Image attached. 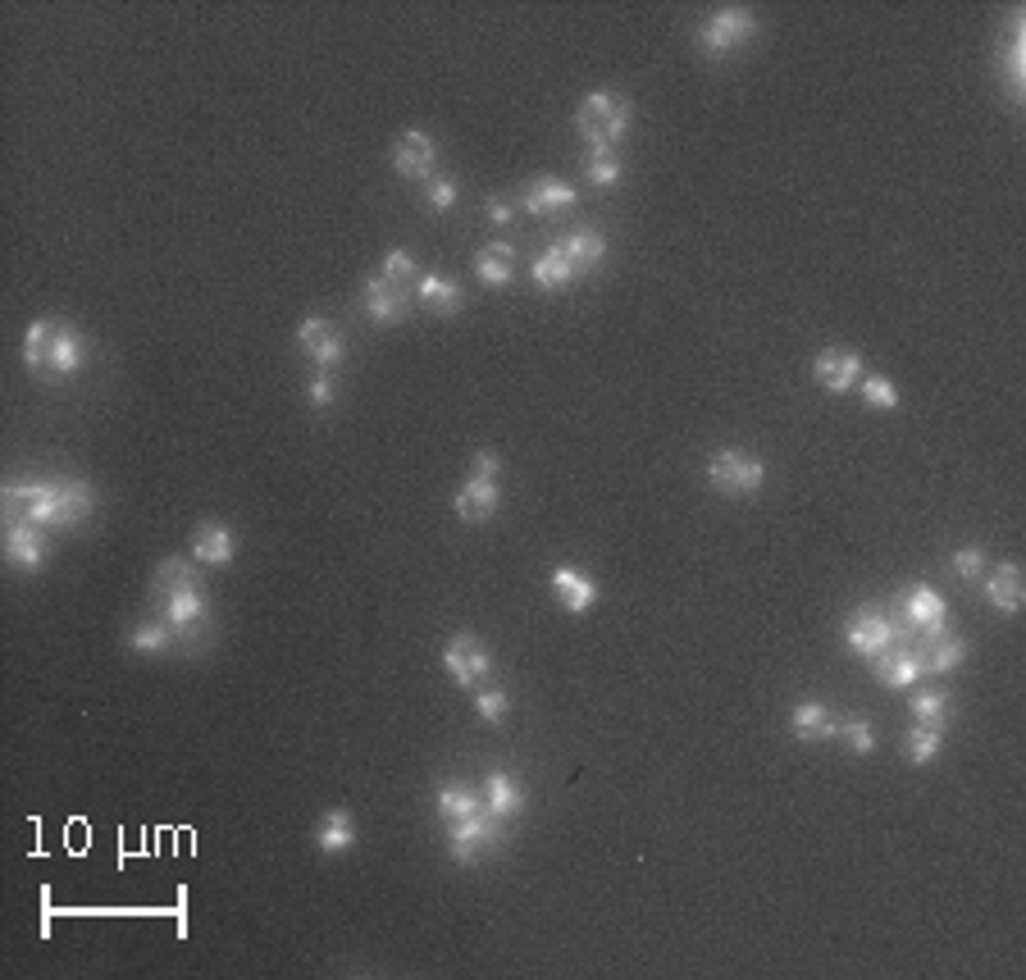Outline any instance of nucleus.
Listing matches in <instances>:
<instances>
[{
    "label": "nucleus",
    "mask_w": 1026,
    "mask_h": 980,
    "mask_svg": "<svg viewBox=\"0 0 1026 980\" xmlns=\"http://www.w3.org/2000/svg\"><path fill=\"white\" fill-rule=\"evenodd\" d=\"M156 607H160V621L174 630V638L196 634V630L205 625V616H211V602H205V588H201V584H196V588L169 593V598H160Z\"/></svg>",
    "instance_id": "6"
},
{
    "label": "nucleus",
    "mask_w": 1026,
    "mask_h": 980,
    "mask_svg": "<svg viewBox=\"0 0 1026 980\" xmlns=\"http://www.w3.org/2000/svg\"><path fill=\"white\" fill-rule=\"evenodd\" d=\"M306 393H311V402H315V406H329L333 397H338V389H333V374H329V370H320V374L311 379V389H306Z\"/></svg>",
    "instance_id": "43"
},
{
    "label": "nucleus",
    "mask_w": 1026,
    "mask_h": 980,
    "mask_svg": "<svg viewBox=\"0 0 1026 980\" xmlns=\"http://www.w3.org/2000/svg\"><path fill=\"white\" fill-rule=\"evenodd\" d=\"M443 666H448V676L461 684V689H470L475 680H484L493 670V657L484 653V643L475 634H456L448 643V653H443Z\"/></svg>",
    "instance_id": "7"
},
{
    "label": "nucleus",
    "mask_w": 1026,
    "mask_h": 980,
    "mask_svg": "<svg viewBox=\"0 0 1026 980\" xmlns=\"http://www.w3.org/2000/svg\"><path fill=\"white\" fill-rule=\"evenodd\" d=\"M908 712L917 716V726L944 730V726H949V693H944V689H917Z\"/></svg>",
    "instance_id": "32"
},
{
    "label": "nucleus",
    "mask_w": 1026,
    "mask_h": 980,
    "mask_svg": "<svg viewBox=\"0 0 1026 980\" xmlns=\"http://www.w3.org/2000/svg\"><path fill=\"white\" fill-rule=\"evenodd\" d=\"M234 529H224V525H201L196 529V538H192V557L196 561H205V565H228L234 561Z\"/></svg>",
    "instance_id": "23"
},
{
    "label": "nucleus",
    "mask_w": 1026,
    "mask_h": 980,
    "mask_svg": "<svg viewBox=\"0 0 1026 980\" xmlns=\"http://www.w3.org/2000/svg\"><path fill=\"white\" fill-rule=\"evenodd\" d=\"M849 648L858 653V657H867V661H876L890 643H894V625H890V616H881V611H858L854 621H849Z\"/></svg>",
    "instance_id": "10"
},
{
    "label": "nucleus",
    "mask_w": 1026,
    "mask_h": 980,
    "mask_svg": "<svg viewBox=\"0 0 1026 980\" xmlns=\"http://www.w3.org/2000/svg\"><path fill=\"white\" fill-rule=\"evenodd\" d=\"M557 247L571 255V265H575L580 274H584V270H594V265L603 261V255H607V238L598 234V228H575V234H566Z\"/></svg>",
    "instance_id": "25"
},
{
    "label": "nucleus",
    "mask_w": 1026,
    "mask_h": 980,
    "mask_svg": "<svg viewBox=\"0 0 1026 980\" xmlns=\"http://www.w3.org/2000/svg\"><path fill=\"white\" fill-rule=\"evenodd\" d=\"M944 616H949V607H944V598H940L935 588L917 584V588L904 593V621L917 630V638H940V634H949Z\"/></svg>",
    "instance_id": "8"
},
{
    "label": "nucleus",
    "mask_w": 1026,
    "mask_h": 980,
    "mask_svg": "<svg viewBox=\"0 0 1026 980\" xmlns=\"http://www.w3.org/2000/svg\"><path fill=\"white\" fill-rule=\"evenodd\" d=\"M484 808H489L498 821H511V816H521L525 793L506 770H489V780H484Z\"/></svg>",
    "instance_id": "18"
},
{
    "label": "nucleus",
    "mask_w": 1026,
    "mask_h": 980,
    "mask_svg": "<svg viewBox=\"0 0 1026 980\" xmlns=\"http://www.w3.org/2000/svg\"><path fill=\"white\" fill-rule=\"evenodd\" d=\"M812 379H816L826 393H849V389H858V379H862V360H858V351L831 347V351L816 356Z\"/></svg>",
    "instance_id": "9"
},
{
    "label": "nucleus",
    "mask_w": 1026,
    "mask_h": 980,
    "mask_svg": "<svg viewBox=\"0 0 1026 980\" xmlns=\"http://www.w3.org/2000/svg\"><path fill=\"white\" fill-rule=\"evenodd\" d=\"M297 347L311 356L320 370H333L343 360V338H338V328H333L329 320H306L301 333H297Z\"/></svg>",
    "instance_id": "11"
},
{
    "label": "nucleus",
    "mask_w": 1026,
    "mask_h": 980,
    "mask_svg": "<svg viewBox=\"0 0 1026 980\" xmlns=\"http://www.w3.org/2000/svg\"><path fill=\"white\" fill-rule=\"evenodd\" d=\"M475 274H479V283H489V288H506V283L516 278V251H511L506 242H489V247H479V255H475Z\"/></svg>",
    "instance_id": "20"
},
{
    "label": "nucleus",
    "mask_w": 1026,
    "mask_h": 980,
    "mask_svg": "<svg viewBox=\"0 0 1026 980\" xmlns=\"http://www.w3.org/2000/svg\"><path fill=\"white\" fill-rule=\"evenodd\" d=\"M128 648H133V653H169L174 648V630L160 621H151V625H138L133 634H128Z\"/></svg>",
    "instance_id": "35"
},
{
    "label": "nucleus",
    "mask_w": 1026,
    "mask_h": 980,
    "mask_svg": "<svg viewBox=\"0 0 1026 980\" xmlns=\"http://www.w3.org/2000/svg\"><path fill=\"white\" fill-rule=\"evenodd\" d=\"M839 743H849L858 757H867L871 753V726H867V720H844V726H839Z\"/></svg>",
    "instance_id": "39"
},
{
    "label": "nucleus",
    "mask_w": 1026,
    "mask_h": 980,
    "mask_svg": "<svg viewBox=\"0 0 1026 980\" xmlns=\"http://www.w3.org/2000/svg\"><path fill=\"white\" fill-rule=\"evenodd\" d=\"M584 174H588V183L594 188H616L625 178V165L616 151H603V156H584Z\"/></svg>",
    "instance_id": "34"
},
{
    "label": "nucleus",
    "mask_w": 1026,
    "mask_h": 980,
    "mask_svg": "<svg viewBox=\"0 0 1026 980\" xmlns=\"http://www.w3.org/2000/svg\"><path fill=\"white\" fill-rule=\"evenodd\" d=\"M912 653L921 657V666H927V670H935V676H949V670H958V666H963L967 643H963V638H954V634H940V638H917V648H912Z\"/></svg>",
    "instance_id": "17"
},
{
    "label": "nucleus",
    "mask_w": 1026,
    "mask_h": 980,
    "mask_svg": "<svg viewBox=\"0 0 1026 980\" xmlns=\"http://www.w3.org/2000/svg\"><path fill=\"white\" fill-rule=\"evenodd\" d=\"M986 598L1004 611V616H1013L1017 607H1022V575H1017V565L1013 561H1004L999 571L986 579Z\"/></svg>",
    "instance_id": "28"
},
{
    "label": "nucleus",
    "mask_w": 1026,
    "mask_h": 980,
    "mask_svg": "<svg viewBox=\"0 0 1026 980\" xmlns=\"http://www.w3.org/2000/svg\"><path fill=\"white\" fill-rule=\"evenodd\" d=\"M794 734H799L803 743H835L839 739V720H831V712L821 707V703H799L794 707Z\"/></svg>",
    "instance_id": "19"
},
{
    "label": "nucleus",
    "mask_w": 1026,
    "mask_h": 980,
    "mask_svg": "<svg viewBox=\"0 0 1026 980\" xmlns=\"http://www.w3.org/2000/svg\"><path fill=\"white\" fill-rule=\"evenodd\" d=\"M858 389H862V402H867V406H881V410H894V406H899V393H894V383H890V379H881V374L858 379Z\"/></svg>",
    "instance_id": "36"
},
{
    "label": "nucleus",
    "mask_w": 1026,
    "mask_h": 980,
    "mask_svg": "<svg viewBox=\"0 0 1026 980\" xmlns=\"http://www.w3.org/2000/svg\"><path fill=\"white\" fill-rule=\"evenodd\" d=\"M429 205H433V211H452V205H456V183H452V178H433V183H429Z\"/></svg>",
    "instance_id": "41"
},
{
    "label": "nucleus",
    "mask_w": 1026,
    "mask_h": 980,
    "mask_svg": "<svg viewBox=\"0 0 1026 980\" xmlns=\"http://www.w3.org/2000/svg\"><path fill=\"white\" fill-rule=\"evenodd\" d=\"M575 123H580V133H584L588 156H603V151H616V142H625V133H630V106H625V100H616V96H607V92H594L580 106Z\"/></svg>",
    "instance_id": "2"
},
{
    "label": "nucleus",
    "mask_w": 1026,
    "mask_h": 980,
    "mask_svg": "<svg viewBox=\"0 0 1026 980\" xmlns=\"http://www.w3.org/2000/svg\"><path fill=\"white\" fill-rule=\"evenodd\" d=\"M498 470H502V466H498V456H493V452H475V461H470V479H489V483H493V479H498Z\"/></svg>",
    "instance_id": "44"
},
{
    "label": "nucleus",
    "mask_w": 1026,
    "mask_h": 980,
    "mask_svg": "<svg viewBox=\"0 0 1026 980\" xmlns=\"http://www.w3.org/2000/svg\"><path fill=\"white\" fill-rule=\"evenodd\" d=\"M366 306H370V320L393 324L406 311V292L397 288V283H389V278H370L366 283Z\"/></svg>",
    "instance_id": "24"
},
{
    "label": "nucleus",
    "mask_w": 1026,
    "mask_h": 980,
    "mask_svg": "<svg viewBox=\"0 0 1026 980\" xmlns=\"http://www.w3.org/2000/svg\"><path fill=\"white\" fill-rule=\"evenodd\" d=\"M475 712L489 720V726H498V720L506 716V693L502 689H479L475 693Z\"/></svg>",
    "instance_id": "38"
},
{
    "label": "nucleus",
    "mask_w": 1026,
    "mask_h": 980,
    "mask_svg": "<svg viewBox=\"0 0 1026 980\" xmlns=\"http://www.w3.org/2000/svg\"><path fill=\"white\" fill-rule=\"evenodd\" d=\"M707 479L716 493H730V498H749L762 488L766 470H762V461L749 456V452H716L707 461Z\"/></svg>",
    "instance_id": "4"
},
{
    "label": "nucleus",
    "mask_w": 1026,
    "mask_h": 980,
    "mask_svg": "<svg viewBox=\"0 0 1026 980\" xmlns=\"http://www.w3.org/2000/svg\"><path fill=\"white\" fill-rule=\"evenodd\" d=\"M981 565H986L981 548H963V552L954 557V571H958L963 579H977V575H981Z\"/></svg>",
    "instance_id": "42"
},
{
    "label": "nucleus",
    "mask_w": 1026,
    "mask_h": 980,
    "mask_svg": "<svg viewBox=\"0 0 1026 980\" xmlns=\"http://www.w3.org/2000/svg\"><path fill=\"white\" fill-rule=\"evenodd\" d=\"M433 160H439V146H433V138H425V133H406L393 146V169L402 178H429Z\"/></svg>",
    "instance_id": "14"
},
{
    "label": "nucleus",
    "mask_w": 1026,
    "mask_h": 980,
    "mask_svg": "<svg viewBox=\"0 0 1026 980\" xmlns=\"http://www.w3.org/2000/svg\"><path fill=\"white\" fill-rule=\"evenodd\" d=\"M921 676H927V666H921V657L912 648H904V643H890L876 657V680L890 689H912Z\"/></svg>",
    "instance_id": "12"
},
{
    "label": "nucleus",
    "mask_w": 1026,
    "mask_h": 980,
    "mask_svg": "<svg viewBox=\"0 0 1026 980\" xmlns=\"http://www.w3.org/2000/svg\"><path fill=\"white\" fill-rule=\"evenodd\" d=\"M5 557L19 565V571H41L46 561V538L33 521H14L5 525Z\"/></svg>",
    "instance_id": "13"
},
{
    "label": "nucleus",
    "mask_w": 1026,
    "mask_h": 980,
    "mask_svg": "<svg viewBox=\"0 0 1026 980\" xmlns=\"http://www.w3.org/2000/svg\"><path fill=\"white\" fill-rule=\"evenodd\" d=\"M410 274H416V261H410L406 251H389V261H383V278H389V283H406Z\"/></svg>",
    "instance_id": "40"
},
{
    "label": "nucleus",
    "mask_w": 1026,
    "mask_h": 980,
    "mask_svg": "<svg viewBox=\"0 0 1026 980\" xmlns=\"http://www.w3.org/2000/svg\"><path fill=\"white\" fill-rule=\"evenodd\" d=\"M521 205L529 215H561V211H571L575 205V188L561 183V178H538V183L521 196Z\"/></svg>",
    "instance_id": "16"
},
{
    "label": "nucleus",
    "mask_w": 1026,
    "mask_h": 980,
    "mask_svg": "<svg viewBox=\"0 0 1026 980\" xmlns=\"http://www.w3.org/2000/svg\"><path fill=\"white\" fill-rule=\"evenodd\" d=\"M940 739H944V730H931V726H912V730L904 734V757H908L912 766H927V762H935V753H940Z\"/></svg>",
    "instance_id": "33"
},
{
    "label": "nucleus",
    "mask_w": 1026,
    "mask_h": 980,
    "mask_svg": "<svg viewBox=\"0 0 1026 980\" xmlns=\"http://www.w3.org/2000/svg\"><path fill=\"white\" fill-rule=\"evenodd\" d=\"M46 343H50V324H46V320L28 324V343H23V366H28L33 374L46 366Z\"/></svg>",
    "instance_id": "37"
},
{
    "label": "nucleus",
    "mask_w": 1026,
    "mask_h": 980,
    "mask_svg": "<svg viewBox=\"0 0 1026 980\" xmlns=\"http://www.w3.org/2000/svg\"><path fill=\"white\" fill-rule=\"evenodd\" d=\"M433 808H439V816H443V821H466V816L484 812L479 793H475L470 785H443V789H439V798H433Z\"/></svg>",
    "instance_id": "30"
},
{
    "label": "nucleus",
    "mask_w": 1026,
    "mask_h": 980,
    "mask_svg": "<svg viewBox=\"0 0 1026 980\" xmlns=\"http://www.w3.org/2000/svg\"><path fill=\"white\" fill-rule=\"evenodd\" d=\"M5 502L23 506V521H33L41 529L50 525H79L92 515L96 498L87 483H73V479H56V483H10L5 488Z\"/></svg>",
    "instance_id": "1"
},
{
    "label": "nucleus",
    "mask_w": 1026,
    "mask_h": 980,
    "mask_svg": "<svg viewBox=\"0 0 1026 980\" xmlns=\"http://www.w3.org/2000/svg\"><path fill=\"white\" fill-rule=\"evenodd\" d=\"M575 274H580V270L571 265V255L561 251V247L544 251V255H538V261H534V283H538V288H548V292L571 288V283H575Z\"/></svg>",
    "instance_id": "26"
},
{
    "label": "nucleus",
    "mask_w": 1026,
    "mask_h": 980,
    "mask_svg": "<svg viewBox=\"0 0 1026 980\" xmlns=\"http://www.w3.org/2000/svg\"><path fill=\"white\" fill-rule=\"evenodd\" d=\"M315 844L324 848L329 858H338V853H347V848H356L351 812H329V816L320 821V830H315Z\"/></svg>",
    "instance_id": "29"
},
{
    "label": "nucleus",
    "mask_w": 1026,
    "mask_h": 980,
    "mask_svg": "<svg viewBox=\"0 0 1026 980\" xmlns=\"http://www.w3.org/2000/svg\"><path fill=\"white\" fill-rule=\"evenodd\" d=\"M489 219L502 228V224H511V219H516V211H511L506 201H489Z\"/></svg>",
    "instance_id": "45"
},
{
    "label": "nucleus",
    "mask_w": 1026,
    "mask_h": 980,
    "mask_svg": "<svg viewBox=\"0 0 1026 980\" xmlns=\"http://www.w3.org/2000/svg\"><path fill=\"white\" fill-rule=\"evenodd\" d=\"M201 584V575H196V565H188L183 557H165L160 565H156V579H151V598H169V593H178V588H196Z\"/></svg>",
    "instance_id": "27"
},
{
    "label": "nucleus",
    "mask_w": 1026,
    "mask_h": 980,
    "mask_svg": "<svg viewBox=\"0 0 1026 980\" xmlns=\"http://www.w3.org/2000/svg\"><path fill=\"white\" fill-rule=\"evenodd\" d=\"M493 511H498V483H489V479H470V483L456 493V515H461L466 525L489 521Z\"/></svg>",
    "instance_id": "21"
},
{
    "label": "nucleus",
    "mask_w": 1026,
    "mask_h": 980,
    "mask_svg": "<svg viewBox=\"0 0 1026 980\" xmlns=\"http://www.w3.org/2000/svg\"><path fill=\"white\" fill-rule=\"evenodd\" d=\"M420 301L429 306L433 315H456V311H461V288H456L452 278L425 274V278H420Z\"/></svg>",
    "instance_id": "31"
},
{
    "label": "nucleus",
    "mask_w": 1026,
    "mask_h": 980,
    "mask_svg": "<svg viewBox=\"0 0 1026 980\" xmlns=\"http://www.w3.org/2000/svg\"><path fill=\"white\" fill-rule=\"evenodd\" d=\"M448 848H452V862H475L484 853L502 848V821L484 808L466 821H448Z\"/></svg>",
    "instance_id": "3"
},
{
    "label": "nucleus",
    "mask_w": 1026,
    "mask_h": 980,
    "mask_svg": "<svg viewBox=\"0 0 1026 980\" xmlns=\"http://www.w3.org/2000/svg\"><path fill=\"white\" fill-rule=\"evenodd\" d=\"M757 33V23L749 10H716L703 28H699V46L712 50V56H730Z\"/></svg>",
    "instance_id": "5"
},
{
    "label": "nucleus",
    "mask_w": 1026,
    "mask_h": 980,
    "mask_svg": "<svg viewBox=\"0 0 1026 980\" xmlns=\"http://www.w3.org/2000/svg\"><path fill=\"white\" fill-rule=\"evenodd\" d=\"M83 360H87V347H83L79 333H73L69 324H50L46 370H56V374H73V370H83Z\"/></svg>",
    "instance_id": "15"
},
{
    "label": "nucleus",
    "mask_w": 1026,
    "mask_h": 980,
    "mask_svg": "<svg viewBox=\"0 0 1026 980\" xmlns=\"http://www.w3.org/2000/svg\"><path fill=\"white\" fill-rule=\"evenodd\" d=\"M552 588H557V598H561V607L566 611H588L598 602V584L588 579V575H580V571H571V565H561V571L552 575Z\"/></svg>",
    "instance_id": "22"
}]
</instances>
